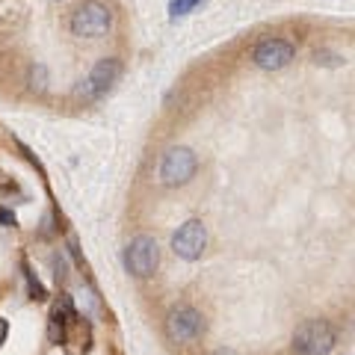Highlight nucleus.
Here are the masks:
<instances>
[{
  "instance_id": "1",
  "label": "nucleus",
  "mask_w": 355,
  "mask_h": 355,
  "mask_svg": "<svg viewBox=\"0 0 355 355\" xmlns=\"http://www.w3.org/2000/svg\"><path fill=\"white\" fill-rule=\"evenodd\" d=\"M338 343V332L329 320H305L293 334L296 355H329Z\"/></svg>"
},
{
  "instance_id": "2",
  "label": "nucleus",
  "mask_w": 355,
  "mask_h": 355,
  "mask_svg": "<svg viewBox=\"0 0 355 355\" xmlns=\"http://www.w3.org/2000/svg\"><path fill=\"white\" fill-rule=\"evenodd\" d=\"M110 27H113V12L101 0H86L72 15V33L80 39H101L110 33Z\"/></svg>"
},
{
  "instance_id": "3",
  "label": "nucleus",
  "mask_w": 355,
  "mask_h": 355,
  "mask_svg": "<svg viewBox=\"0 0 355 355\" xmlns=\"http://www.w3.org/2000/svg\"><path fill=\"white\" fill-rule=\"evenodd\" d=\"M125 266L133 279H151L160 266V246L154 237L140 234L125 246Z\"/></svg>"
},
{
  "instance_id": "4",
  "label": "nucleus",
  "mask_w": 355,
  "mask_h": 355,
  "mask_svg": "<svg viewBox=\"0 0 355 355\" xmlns=\"http://www.w3.org/2000/svg\"><path fill=\"white\" fill-rule=\"evenodd\" d=\"M195 169H199V160H195L193 148L186 145H175L163 154V163H160V181L166 186H184L193 181Z\"/></svg>"
},
{
  "instance_id": "5",
  "label": "nucleus",
  "mask_w": 355,
  "mask_h": 355,
  "mask_svg": "<svg viewBox=\"0 0 355 355\" xmlns=\"http://www.w3.org/2000/svg\"><path fill=\"white\" fill-rule=\"evenodd\" d=\"M166 334H169V341H175V343L202 338L204 334L202 311H195L193 305H175V308L166 314Z\"/></svg>"
},
{
  "instance_id": "6",
  "label": "nucleus",
  "mask_w": 355,
  "mask_h": 355,
  "mask_svg": "<svg viewBox=\"0 0 355 355\" xmlns=\"http://www.w3.org/2000/svg\"><path fill=\"white\" fill-rule=\"evenodd\" d=\"M207 249V228L202 219H186L172 234V252L184 261H199Z\"/></svg>"
},
{
  "instance_id": "7",
  "label": "nucleus",
  "mask_w": 355,
  "mask_h": 355,
  "mask_svg": "<svg viewBox=\"0 0 355 355\" xmlns=\"http://www.w3.org/2000/svg\"><path fill=\"white\" fill-rule=\"evenodd\" d=\"M296 54V47L288 42V39H266L255 47V65L263 68V72H281L284 65H290V59Z\"/></svg>"
},
{
  "instance_id": "8",
  "label": "nucleus",
  "mask_w": 355,
  "mask_h": 355,
  "mask_svg": "<svg viewBox=\"0 0 355 355\" xmlns=\"http://www.w3.org/2000/svg\"><path fill=\"white\" fill-rule=\"evenodd\" d=\"M118 74H122V63H118L116 56H104V59H98L95 68L89 72L86 77V83L80 92L89 95V98H98V95H104L107 89H110L116 80H118Z\"/></svg>"
},
{
  "instance_id": "9",
  "label": "nucleus",
  "mask_w": 355,
  "mask_h": 355,
  "mask_svg": "<svg viewBox=\"0 0 355 355\" xmlns=\"http://www.w3.org/2000/svg\"><path fill=\"white\" fill-rule=\"evenodd\" d=\"M202 0H172L169 3V12H172V18H181V15H186V12H193L195 6H199Z\"/></svg>"
},
{
  "instance_id": "10",
  "label": "nucleus",
  "mask_w": 355,
  "mask_h": 355,
  "mask_svg": "<svg viewBox=\"0 0 355 355\" xmlns=\"http://www.w3.org/2000/svg\"><path fill=\"white\" fill-rule=\"evenodd\" d=\"M0 222H3V225H15V216L9 213V211H3V207H0Z\"/></svg>"
},
{
  "instance_id": "11",
  "label": "nucleus",
  "mask_w": 355,
  "mask_h": 355,
  "mask_svg": "<svg viewBox=\"0 0 355 355\" xmlns=\"http://www.w3.org/2000/svg\"><path fill=\"white\" fill-rule=\"evenodd\" d=\"M6 332H9V325H6V320H0V343L6 341Z\"/></svg>"
},
{
  "instance_id": "12",
  "label": "nucleus",
  "mask_w": 355,
  "mask_h": 355,
  "mask_svg": "<svg viewBox=\"0 0 355 355\" xmlns=\"http://www.w3.org/2000/svg\"><path fill=\"white\" fill-rule=\"evenodd\" d=\"M56 3H59V0H56Z\"/></svg>"
}]
</instances>
